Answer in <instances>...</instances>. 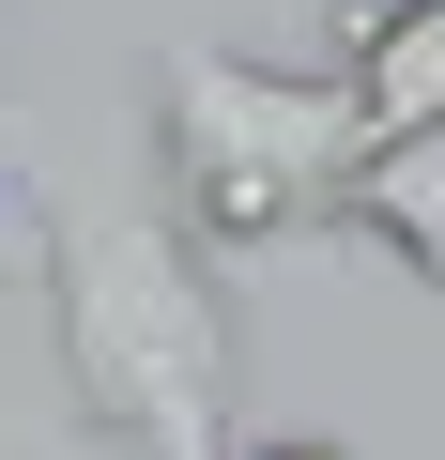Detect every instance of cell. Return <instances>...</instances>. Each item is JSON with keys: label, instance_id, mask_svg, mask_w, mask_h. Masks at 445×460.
I'll use <instances>...</instances> for the list:
<instances>
[{"label": "cell", "instance_id": "cell-3", "mask_svg": "<svg viewBox=\"0 0 445 460\" xmlns=\"http://www.w3.org/2000/svg\"><path fill=\"white\" fill-rule=\"evenodd\" d=\"M338 230H369L414 292H445V108L369 123V154H353V184H338Z\"/></svg>", "mask_w": 445, "mask_h": 460}, {"label": "cell", "instance_id": "cell-1", "mask_svg": "<svg viewBox=\"0 0 445 460\" xmlns=\"http://www.w3.org/2000/svg\"><path fill=\"white\" fill-rule=\"evenodd\" d=\"M31 230H47V338H62L93 445L231 460V292H215V246L184 230V199L62 169L31 199Z\"/></svg>", "mask_w": 445, "mask_h": 460}, {"label": "cell", "instance_id": "cell-2", "mask_svg": "<svg viewBox=\"0 0 445 460\" xmlns=\"http://www.w3.org/2000/svg\"><path fill=\"white\" fill-rule=\"evenodd\" d=\"M353 154H369L353 62H246V47L154 62V169L200 246H292L307 215H338Z\"/></svg>", "mask_w": 445, "mask_h": 460}, {"label": "cell", "instance_id": "cell-5", "mask_svg": "<svg viewBox=\"0 0 445 460\" xmlns=\"http://www.w3.org/2000/svg\"><path fill=\"white\" fill-rule=\"evenodd\" d=\"M231 460H353L338 429H277V445H231Z\"/></svg>", "mask_w": 445, "mask_h": 460}, {"label": "cell", "instance_id": "cell-4", "mask_svg": "<svg viewBox=\"0 0 445 460\" xmlns=\"http://www.w3.org/2000/svg\"><path fill=\"white\" fill-rule=\"evenodd\" d=\"M338 62H353L369 123H414V108H445V0H369V16L338 31Z\"/></svg>", "mask_w": 445, "mask_h": 460}]
</instances>
